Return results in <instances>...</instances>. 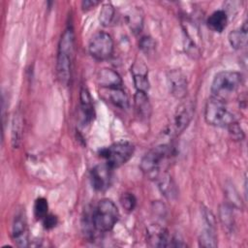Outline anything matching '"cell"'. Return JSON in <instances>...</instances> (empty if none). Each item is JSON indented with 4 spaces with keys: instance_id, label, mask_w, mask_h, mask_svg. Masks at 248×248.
<instances>
[{
    "instance_id": "19",
    "label": "cell",
    "mask_w": 248,
    "mask_h": 248,
    "mask_svg": "<svg viewBox=\"0 0 248 248\" xmlns=\"http://www.w3.org/2000/svg\"><path fill=\"white\" fill-rule=\"evenodd\" d=\"M228 15L224 10L213 12L207 18V26L214 32L221 33L227 27Z\"/></svg>"
},
{
    "instance_id": "24",
    "label": "cell",
    "mask_w": 248,
    "mask_h": 248,
    "mask_svg": "<svg viewBox=\"0 0 248 248\" xmlns=\"http://www.w3.org/2000/svg\"><path fill=\"white\" fill-rule=\"evenodd\" d=\"M48 210V203L45 198H38L34 202V216L37 220H42Z\"/></svg>"
},
{
    "instance_id": "15",
    "label": "cell",
    "mask_w": 248,
    "mask_h": 248,
    "mask_svg": "<svg viewBox=\"0 0 248 248\" xmlns=\"http://www.w3.org/2000/svg\"><path fill=\"white\" fill-rule=\"evenodd\" d=\"M79 110L83 124L90 123L95 115L92 98L87 88L82 87L79 94Z\"/></svg>"
},
{
    "instance_id": "18",
    "label": "cell",
    "mask_w": 248,
    "mask_h": 248,
    "mask_svg": "<svg viewBox=\"0 0 248 248\" xmlns=\"http://www.w3.org/2000/svg\"><path fill=\"white\" fill-rule=\"evenodd\" d=\"M247 23L243 22L242 26L238 29L231 31L228 36V40L230 45L234 49H241L246 46L247 44Z\"/></svg>"
},
{
    "instance_id": "12",
    "label": "cell",
    "mask_w": 248,
    "mask_h": 248,
    "mask_svg": "<svg viewBox=\"0 0 248 248\" xmlns=\"http://www.w3.org/2000/svg\"><path fill=\"white\" fill-rule=\"evenodd\" d=\"M170 94L176 99H183L187 94L188 83L186 76L180 70H170L167 75Z\"/></svg>"
},
{
    "instance_id": "27",
    "label": "cell",
    "mask_w": 248,
    "mask_h": 248,
    "mask_svg": "<svg viewBox=\"0 0 248 248\" xmlns=\"http://www.w3.org/2000/svg\"><path fill=\"white\" fill-rule=\"evenodd\" d=\"M21 136V119L20 116L16 114L13 122V130H12V142L15 147L18 146Z\"/></svg>"
},
{
    "instance_id": "8",
    "label": "cell",
    "mask_w": 248,
    "mask_h": 248,
    "mask_svg": "<svg viewBox=\"0 0 248 248\" xmlns=\"http://www.w3.org/2000/svg\"><path fill=\"white\" fill-rule=\"evenodd\" d=\"M113 47L111 36L107 32L100 31L91 38L88 45V51L94 59L104 61L112 55Z\"/></svg>"
},
{
    "instance_id": "3",
    "label": "cell",
    "mask_w": 248,
    "mask_h": 248,
    "mask_svg": "<svg viewBox=\"0 0 248 248\" xmlns=\"http://www.w3.org/2000/svg\"><path fill=\"white\" fill-rule=\"evenodd\" d=\"M242 83V75L234 71H222L215 75L211 82L212 96L227 101Z\"/></svg>"
},
{
    "instance_id": "6",
    "label": "cell",
    "mask_w": 248,
    "mask_h": 248,
    "mask_svg": "<svg viewBox=\"0 0 248 248\" xmlns=\"http://www.w3.org/2000/svg\"><path fill=\"white\" fill-rule=\"evenodd\" d=\"M135 151L134 144L127 140H120L100 150V156L105 159L111 169L119 168L126 164Z\"/></svg>"
},
{
    "instance_id": "23",
    "label": "cell",
    "mask_w": 248,
    "mask_h": 248,
    "mask_svg": "<svg viewBox=\"0 0 248 248\" xmlns=\"http://www.w3.org/2000/svg\"><path fill=\"white\" fill-rule=\"evenodd\" d=\"M219 217L221 222L228 229H232L233 226V213L232 207L229 204H223L219 209Z\"/></svg>"
},
{
    "instance_id": "25",
    "label": "cell",
    "mask_w": 248,
    "mask_h": 248,
    "mask_svg": "<svg viewBox=\"0 0 248 248\" xmlns=\"http://www.w3.org/2000/svg\"><path fill=\"white\" fill-rule=\"evenodd\" d=\"M127 22L134 32H140L142 28V16L137 11H134L127 16Z\"/></svg>"
},
{
    "instance_id": "4",
    "label": "cell",
    "mask_w": 248,
    "mask_h": 248,
    "mask_svg": "<svg viewBox=\"0 0 248 248\" xmlns=\"http://www.w3.org/2000/svg\"><path fill=\"white\" fill-rule=\"evenodd\" d=\"M204 119L208 125L224 128L236 120L233 114L229 111L226 101L212 95L205 104Z\"/></svg>"
},
{
    "instance_id": "20",
    "label": "cell",
    "mask_w": 248,
    "mask_h": 248,
    "mask_svg": "<svg viewBox=\"0 0 248 248\" xmlns=\"http://www.w3.org/2000/svg\"><path fill=\"white\" fill-rule=\"evenodd\" d=\"M108 91L107 96L110 103H112L114 106L126 109L129 107V100L128 97L123 90L122 87L120 88H111V89H104Z\"/></svg>"
},
{
    "instance_id": "30",
    "label": "cell",
    "mask_w": 248,
    "mask_h": 248,
    "mask_svg": "<svg viewBox=\"0 0 248 248\" xmlns=\"http://www.w3.org/2000/svg\"><path fill=\"white\" fill-rule=\"evenodd\" d=\"M42 222H43V226L45 229L46 230H50V229H53L57 223H58V220H57V217L53 214H46L43 219H42Z\"/></svg>"
},
{
    "instance_id": "26",
    "label": "cell",
    "mask_w": 248,
    "mask_h": 248,
    "mask_svg": "<svg viewBox=\"0 0 248 248\" xmlns=\"http://www.w3.org/2000/svg\"><path fill=\"white\" fill-rule=\"evenodd\" d=\"M120 203L126 211L131 212L135 209L137 205V199L134 196V194L130 192H125L120 197Z\"/></svg>"
},
{
    "instance_id": "7",
    "label": "cell",
    "mask_w": 248,
    "mask_h": 248,
    "mask_svg": "<svg viewBox=\"0 0 248 248\" xmlns=\"http://www.w3.org/2000/svg\"><path fill=\"white\" fill-rule=\"evenodd\" d=\"M146 242L150 247H180L185 246L181 240L170 234L169 231L158 225L151 224L146 229Z\"/></svg>"
},
{
    "instance_id": "21",
    "label": "cell",
    "mask_w": 248,
    "mask_h": 248,
    "mask_svg": "<svg viewBox=\"0 0 248 248\" xmlns=\"http://www.w3.org/2000/svg\"><path fill=\"white\" fill-rule=\"evenodd\" d=\"M199 244L202 247H216L217 236L215 233V225H207L199 236Z\"/></svg>"
},
{
    "instance_id": "22",
    "label": "cell",
    "mask_w": 248,
    "mask_h": 248,
    "mask_svg": "<svg viewBox=\"0 0 248 248\" xmlns=\"http://www.w3.org/2000/svg\"><path fill=\"white\" fill-rule=\"evenodd\" d=\"M115 18V9L110 3H106L102 6L99 14V20L102 25L109 26Z\"/></svg>"
},
{
    "instance_id": "17",
    "label": "cell",
    "mask_w": 248,
    "mask_h": 248,
    "mask_svg": "<svg viewBox=\"0 0 248 248\" xmlns=\"http://www.w3.org/2000/svg\"><path fill=\"white\" fill-rule=\"evenodd\" d=\"M134 106L138 116L140 119H148L151 114V105L145 92L137 91L134 96Z\"/></svg>"
},
{
    "instance_id": "10",
    "label": "cell",
    "mask_w": 248,
    "mask_h": 248,
    "mask_svg": "<svg viewBox=\"0 0 248 248\" xmlns=\"http://www.w3.org/2000/svg\"><path fill=\"white\" fill-rule=\"evenodd\" d=\"M112 170L107 163L96 165L90 172V178L93 188L96 191H106L112 179Z\"/></svg>"
},
{
    "instance_id": "5",
    "label": "cell",
    "mask_w": 248,
    "mask_h": 248,
    "mask_svg": "<svg viewBox=\"0 0 248 248\" xmlns=\"http://www.w3.org/2000/svg\"><path fill=\"white\" fill-rule=\"evenodd\" d=\"M172 154L171 146L169 144H160L151 148L140 161V168L141 171L151 178H155L163 170V165Z\"/></svg>"
},
{
    "instance_id": "1",
    "label": "cell",
    "mask_w": 248,
    "mask_h": 248,
    "mask_svg": "<svg viewBox=\"0 0 248 248\" xmlns=\"http://www.w3.org/2000/svg\"><path fill=\"white\" fill-rule=\"evenodd\" d=\"M75 49V34L71 26L67 27L60 39L57 51L56 73L58 79L68 85L72 78V67Z\"/></svg>"
},
{
    "instance_id": "13",
    "label": "cell",
    "mask_w": 248,
    "mask_h": 248,
    "mask_svg": "<svg viewBox=\"0 0 248 248\" xmlns=\"http://www.w3.org/2000/svg\"><path fill=\"white\" fill-rule=\"evenodd\" d=\"M131 73L137 91L147 93L149 89L147 67L141 61H137L131 67Z\"/></svg>"
},
{
    "instance_id": "28",
    "label": "cell",
    "mask_w": 248,
    "mask_h": 248,
    "mask_svg": "<svg viewBox=\"0 0 248 248\" xmlns=\"http://www.w3.org/2000/svg\"><path fill=\"white\" fill-rule=\"evenodd\" d=\"M139 46L144 53H151L155 49V41L150 36H143L139 42Z\"/></svg>"
},
{
    "instance_id": "11",
    "label": "cell",
    "mask_w": 248,
    "mask_h": 248,
    "mask_svg": "<svg viewBox=\"0 0 248 248\" xmlns=\"http://www.w3.org/2000/svg\"><path fill=\"white\" fill-rule=\"evenodd\" d=\"M12 237L17 246H28L29 231L25 214L22 211L17 212L14 217L12 223Z\"/></svg>"
},
{
    "instance_id": "14",
    "label": "cell",
    "mask_w": 248,
    "mask_h": 248,
    "mask_svg": "<svg viewBox=\"0 0 248 248\" xmlns=\"http://www.w3.org/2000/svg\"><path fill=\"white\" fill-rule=\"evenodd\" d=\"M158 185V189L164 197L169 200H173L177 196V187L171 176L167 172L162 170L154 178Z\"/></svg>"
},
{
    "instance_id": "2",
    "label": "cell",
    "mask_w": 248,
    "mask_h": 248,
    "mask_svg": "<svg viewBox=\"0 0 248 248\" xmlns=\"http://www.w3.org/2000/svg\"><path fill=\"white\" fill-rule=\"evenodd\" d=\"M119 218V211L115 203L108 199L101 200L92 213V226L98 232L110 231Z\"/></svg>"
},
{
    "instance_id": "29",
    "label": "cell",
    "mask_w": 248,
    "mask_h": 248,
    "mask_svg": "<svg viewBox=\"0 0 248 248\" xmlns=\"http://www.w3.org/2000/svg\"><path fill=\"white\" fill-rule=\"evenodd\" d=\"M227 129H228L230 135L232 136V138L234 139L235 140H242L245 137L241 126L238 124V122L236 120L233 121L232 124H230L227 127Z\"/></svg>"
},
{
    "instance_id": "16",
    "label": "cell",
    "mask_w": 248,
    "mask_h": 248,
    "mask_svg": "<svg viewBox=\"0 0 248 248\" xmlns=\"http://www.w3.org/2000/svg\"><path fill=\"white\" fill-rule=\"evenodd\" d=\"M98 83L103 89L120 88L123 85L121 77L111 69H102L98 74Z\"/></svg>"
},
{
    "instance_id": "9",
    "label": "cell",
    "mask_w": 248,
    "mask_h": 248,
    "mask_svg": "<svg viewBox=\"0 0 248 248\" xmlns=\"http://www.w3.org/2000/svg\"><path fill=\"white\" fill-rule=\"evenodd\" d=\"M194 105L191 101H184L176 108L170 125V134L180 135L190 124L194 115Z\"/></svg>"
},
{
    "instance_id": "31",
    "label": "cell",
    "mask_w": 248,
    "mask_h": 248,
    "mask_svg": "<svg viewBox=\"0 0 248 248\" xmlns=\"http://www.w3.org/2000/svg\"><path fill=\"white\" fill-rule=\"evenodd\" d=\"M99 3H100L99 1L85 0V1H82V3H81V8H82V10H84V11H88V10L92 9L93 7L97 6Z\"/></svg>"
}]
</instances>
